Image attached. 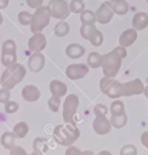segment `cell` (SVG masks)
I'll return each instance as SVG.
<instances>
[{"instance_id": "obj_1", "label": "cell", "mask_w": 148, "mask_h": 155, "mask_svg": "<svg viewBox=\"0 0 148 155\" xmlns=\"http://www.w3.org/2000/svg\"><path fill=\"white\" fill-rule=\"evenodd\" d=\"M126 56V50L123 46H118L113 48L110 52L102 56V69L103 74L107 78H114L120 67H121V59Z\"/></svg>"}, {"instance_id": "obj_2", "label": "cell", "mask_w": 148, "mask_h": 155, "mask_svg": "<svg viewBox=\"0 0 148 155\" xmlns=\"http://www.w3.org/2000/svg\"><path fill=\"white\" fill-rule=\"evenodd\" d=\"M25 76V67L16 63L13 65L6 67L4 70L1 78H0V85L7 90H12L16 85H18Z\"/></svg>"}, {"instance_id": "obj_3", "label": "cell", "mask_w": 148, "mask_h": 155, "mask_svg": "<svg viewBox=\"0 0 148 155\" xmlns=\"http://www.w3.org/2000/svg\"><path fill=\"white\" fill-rule=\"evenodd\" d=\"M79 130L74 124H66L58 125L53 130V139L61 144L69 147L79 138Z\"/></svg>"}, {"instance_id": "obj_4", "label": "cell", "mask_w": 148, "mask_h": 155, "mask_svg": "<svg viewBox=\"0 0 148 155\" xmlns=\"http://www.w3.org/2000/svg\"><path fill=\"white\" fill-rule=\"evenodd\" d=\"M93 111L96 114V119L93 121V130L97 134H107L110 132L112 124L110 120L107 119V113L108 108L103 104H97L93 108Z\"/></svg>"}, {"instance_id": "obj_5", "label": "cell", "mask_w": 148, "mask_h": 155, "mask_svg": "<svg viewBox=\"0 0 148 155\" xmlns=\"http://www.w3.org/2000/svg\"><path fill=\"white\" fill-rule=\"evenodd\" d=\"M50 11L47 6H40L35 10V12L32 15V22H30V30L32 33H39L44 28L47 27L50 23Z\"/></svg>"}, {"instance_id": "obj_6", "label": "cell", "mask_w": 148, "mask_h": 155, "mask_svg": "<svg viewBox=\"0 0 148 155\" xmlns=\"http://www.w3.org/2000/svg\"><path fill=\"white\" fill-rule=\"evenodd\" d=\"M101 91L109 98H119L123 96V82H119L116 80H113V78H102L99 81Z\"/></svg>"}, {"instance_id": "obj_7", "label": "cell", "mask_w": 148, "mask_h": 155, "mask_svg": "<svg viewBox=\"0 0 148 155\" xmlns=\"http://www.w3.org/2000/svg\"><path fill=\"white\" fill-rule=\"evenodd\" d=\"M79 107V97L76 94L67 96L66 101L63 102V121L66 124H74L75 122V114Z\"/></svg>"}, {"instance_id": "obj_8", "label": "cell", "mask_w": 148, "mask_h": 155, "mask_svg": "<svg viewBox=\"0 0 148 155\" xmlns=\"http://www.w3.org/2000/svg\"><path fill=\"white\" fill-rule=\"evenodd\" d=\"M47 7H49L51 17L61 19V21L68 18V16L70 13L69 5L67 4L66 0H50Z\"/></svg>"}, {"instance_id": "obj_9", "label": "cell", "mask_w": 148, "mask_h": 155, "mask_svg": "<svg viewBox=\"0 0 148 155\" xmlns=\"http://www.w3.org/2000/svg\"><path fill=\"white\" fill-rule=\"evenodd\" d=\"M89 73V67L86 64H70L66 69V75L70 80L82 79Z\"/></svg>"}, {"instance_id": "obj_10", "label": "cell", "mask_w": 148, "mask_h": 155, "mask_svg": "<svg viewBox=\"0 0 148 155\" xmlns=\"http://www.w3.org/2000/svg\"><path fill=\"white\" fill-rule=\"evenodd\" d=\"M46 46V38L41 31L34 33L29 39H28V48L32 52H41Z\"/></svg>"}, {"instance_id": "obj_11", "label": "cell", "mask_w": 148, "mask_h": 155, "mask_svg": "<svg viewBox=\"0 0 148 155\" xmlns=\"http://www.w3.org/2000/svg\"><path fill=\"white\" fill-rule=\"evenodd\" d=\"M143 90H144V86L140 79H135L132 81L123 84V96L125 97L133 96V94H141L143 93Z\"/></svg>"}, {"instance_id": "obj_12", "label": "cell", "mask_w": 148, "mask_h": 155, "mask_svg": "<svg viewBox=\"0 0 148 155\" xmlns=\"http://www.w3.org/2000/svg\"><path fill=\"white\" fill-rule=\"evenodd\" d=\"M113 15H114L113 10L110 8V6L108 5V2L106 1V2H103L98 7V10L96 12V21L98 23H101V24H107V23H109L112 21Z\"/></svg>"}, {"instance_id": "obj_13", "label": "cell", "mask_w": 148, "mask_h": 155, "mask_svg": "<svg viewBox=\"0 0 148 155\" xmlns=\"http://www.w3.org/2000/svg\"><path fill=\"white\" fill-rule=\"evenodd\" d=\"M45 67V56L41 52H33L28 58V68L33 73H39Z\"/></svg>"}, {"instance_id": "obj_14", "label": "cell", "mask_w": 148, "mask_h": 155, "mask_svg": "<svg viewBox=\"0 0 148 155\" xmlns=\"http://www.w3.org/2000/svg\"><path fill=\"white\" fill-rule=\"evenodd\" d=\"M22 98L29 103L36 102L40 98V90L35 85H25L22 88Z\"/></svg>"}, {"instance_id": "obj_15", "label": "cell", "mask_w": 148, "mask_h": 155, "mask_svg": "<svg viewBox=\"0 0 148 155\" xmlns=\"http://www.w3.org/2000/svg\"><path fill=\"white\" fill-rule=\"evenodd\" d=\"M137 39V30L135 28L131 29H126L125 31H123V34L119 38V45L123 47H127L131 46Z\"/></svg>"}, {"instance_id": "obj_16", "label": "cell", "mask_w": 148, "mask_h": 155, "mask_svg": "<svg viewBox=\"0 0 148 155\" xmlns=\"http://www.w3.org/2000/svg\"><path fill=\"white\" fill-rule=\"evenodd\" d=\"M50 92L52 96L61 98L67 93V85L59 80H52L50 82Z\"/></svg>"}, {"instance_id": "obj_17", "label": "cell", "mask_w": 148, "mask_h": 155, "mask_svg": "<svg viewBox=\"0 0 148 155\" xmlns=\"http://www.w3.org/2000/svg\"><path fill=\"white\" fill-rule=\"evenodd\" d=\"M148 25V13L137 12L132 18V27L136 30H142Z\"/></svg>"}, {"instance_id": "obj_18", "label": "cell", "mask_w": 148, "mask_h": 155, "mask_svg": "<svg viewBox=\"0 0 148 155\" xmlns=\"http://www.w3.org/2000/svg\"><path fill=\"white\" fill-rule=\"evenodd\" d=\"M66 53H67V56L69 58L76 59V58H80L85 53V48L80 44H70V45L67 46Z\"/></svg>"}, {"instance_id": "obj_19", "label": "cell", "mask_w": 148, "mask_h": 155, "mask_svg": "<svg viewBox=\"0 0 148 155\" xmlns=\"http://www.w3.org/2000/svg\"><path fill=\"white\" fill-rule=\"evenodd\" d=\"M107 2L110 6V8L113 10V12L116 13V15L123 16V15H126L127 11H129V5H127V2L125 0H120V1H115V2L107 1Z\"/></svg>"}, {"instance_id": "obj_20", "label": "cell", "mask_w": 148, "mask_h": 155, "mask_svg": "<svg viewBox=\"0 0 148 155\" xmlns=\"http://www.w3.org/2000/svg\"><path fill=\"white\" fill-rule=\"evenodd\" d=\"M109 120H110V124H112L113 127H115V128H121V127H124V126L126 125V122H127V115H126L125 111H124V113H120V114H114V115L110 116Z\"/></svg>"}, {"instance_id": "obj_21", "label": "cell", "mask_w": 148, "mask_h": 155, "mask_svg": "<svg viewBox=\"0 0 148 155\" xmlns=\"http://www.w3.org/2000/svg\"><path fill=\"white\" fill-rule=\"evenodd\" d=\"M29 131V126L27 122L24 121H19L13 126V134L16 136V138H24L28 134Z\"/></svg>"}, {"instance_id": "obj_22", "label": "cell", "mask_w": 148, "mask_h": 155, "mask_svg": "<svg viewBox=\"0 0 148 155\" xmlns=\"http://www.w3.org/2000/svg\"><path fill=\"white\" fill-rule=\"evenodd\" d=\"M15 140H16V136L13 134V132H5L1 134V138H0L1 145L8 150L15 145Z\"/></svg>"}, {"instance_id": "obj_23", "label": "cell", "mask_w": 148, "mask_h": 155, "mask_svg": "<svg viewBox=\"0 0 148 155\" xmlns=\"http://www.w3.org/2000/svg\"><path fill=\"white\" fill-rule=\"evenodd\" d=\"M33 149L36 154H40L41 153H46L47 151V143H46V139L44 138H40V137H36L33 142Z\"/></svg>"}, {"instance_id": "obj_24", "label": "cell", "mask_w": 148, "mask_h": 155, "mask_svg": "<svg viewBox=\"0 0 148 155\" xmlns=\"http://www.w3.org/2000/svg\"><path fill=\"white\" fill-rule=\"evenodd\" d=\"M87 64L91 68H99L102 67V56L98 52H91L87 57Z\"/></svg>"}, {"instance_id": "obj_25", "label": "cell", "mask_w": 148, "mask_h": 155, "mask_svg": "<svg viewBox=\"0 0 148 155\" xmlns=\"http://www.w3.org/2000/svg\"><path fill=\"white\" fill-rule=\"evenodd\" d=\"M80 21L82 24H93L96 22V13L90 10H85L80 13Z\"/></svg>"}, {"instance_id": "obj_26", "label": "cell", "mask_w": 148, "mask_h": 155, "mask_svg": "<svg viewBox=\"0 0 148 155\" xmlns=\"http://www.w3.org/2000/svg\"><path fill=\"white\" fill-rule=\"evenodd\" d=\"M96 30H97V28L95 27V24H81V27H80V34L86 40H90V38L93 35V33Z\"/></svg>"}, {"instance_id": "obj_27", "label": "cell", "mask_w": 148, "mask_h": 155, "mask_svg": "<svg viewBox=\"0 0 148 155\" xmlns=\"http://www.w3.org/2000/svg\"><path fill=\"white\" fill-rule=\"evenodd\" d=\"M69 33V24L64 21H61L58 22L56 25H55V34L59 38L62 36H66L67 34Z\"/></svg>"}, {"instance_id": "obj_28", "label": "cell", "mask_w": 148, "mask_h": 155, "mask_svg": "<svg viewBox=\"0 0 148 155\" xmlns=\"http://www.w3.org/2000/svg\"><path fill=\"white\" fill-rule=\"evenodd\" d=\"M16 50H17V46H16L15 40L7 39V40H5L2 42L1 53H16Z\"/></svg>"}, {"instance_id": "obj_29", "label": "cell", "mask_w": 148, "mask_h": 155, "mask_svg": "<svg viewBox=\"0 0 148 155\" xmlns=\"http://www.w3.org/2000/svg\"><path fill=\"white\" fill-rule=\"evenodd\" d=\"M1 63L5 67H10L17 63V54L16 53H1Z\"/></svg>"}, {"instance_id": "obj_30", "label": "cell", "mask_w": 148, "mask_h": 155, "mask_svg": "<svg viewBox=\"0 0 148 155\" xmlns=\"http://www.w3.org/2000/svg\"><path fill=\"white\" fill-rule=\"evenodd\" d=\"M69 10L74 13H81L85 11V4L82 0H72L69 4Z\"/></svg>"}, {"instance_id": "obj_31", "label": "cell", "mask_w": 148, "mask_h": 155, "mask_svg": "<svg viewBox=\"0 0 148 155\" xmlns=\"http://www.w3.org/2000/svg\"><path fill=\"white\" fill-rule=\"evenodd\" d=\"M47 105L52 113H57L59 109V105H61V98L56 97V96H51L47 101Z\"/></svg>"}, {"instance_id": "obj_32", "label": "cell", "mask_w": 148, "mask_h": 155, "mask_svg": "<svg viewBox=\"0 0 148 155\" xmlns=\"http://www.w3.org/2000/svg\"><path fill=\"white\" fill-rule=\"evenodd\" d=\"M66 155H93V153L91 150H79L76 147H73V145H69L68 149L66 150Z\"/></svg>"}, {"instance_id": "obj_33", "label": "cell", "mask_w": 148, "mask_h": 155, "mask_svg": "<svg viewBox=\"0 0 148 155\" xmlns=\"http://www.w3.org/2000/svg\"><path fill=\"white\" fill-rule=\"evenodd\" d=\"M18 22L22 25H28L32 22V15L28 11H21L18 13Z\"/></svg>"}, {"instance_id": "obj_34", "label": "cell", "mask_w": 148, "mask_h": 155, "mask_svg": "<svg viewBox=\"0 0 148 155\" xmlns=\"http://www.w3.org/2000/svg\"><path fill=\"white\" fill-rule=\"evenodd\" d=\"M125 109H124V103L120 102V101H114L112 104H110V114L114 115V114H120V113H124Z\"/></svg>"}, {"instance_id": "obj_35", "label": "cell", "mask_w": 148, "mask_h": 155, "mask_svg": "<svg viewBox=\"0 0 148 155\" xmlns=\"http://www.w3.org/2000/svg\"><path fill=\"white\" fill-rule=\"evenodd\" d=\"M90 42L93 45V46H101L102 42H103V35L99 30H96L93 33V35L90 38Z\"/></svg>"}, {"instance_id": "obj_36", "label": "cell", "mask_w": 148, "mask_h": 155, "mask_svg": "<svg viewBox=\"0 0 148 155\" xmlns=\"http://www.w3.org/2000/svg\"><path fill=\"white\" fill-rule=\"evenodd\" d=\"M18 108H19V105L15 101H8L5 103V111L7 114H15L18 110Z\"/></svg>"}, {"instance_id": "obj_37", "label": "cell", "mask_w": 148, "mask_h": 155, "mask_svg": "<svg viewBox=\"0 0 148 155\" xmlns=\"http://www.w3.org/2000/svg\"><path fill=\"white\" fill-rule=\"evenodd\" d=\"M120 155H137V149L132 144H126L121 148Z\"/></svg>"}, {"instance_id": "obj_38", "label": "cell", "mask_w": 148, "mask_h": 155, "mask_svg": "<svg viewBox=\"0 0 148 155\" xmlns=\"http://www.w3.org/2000/svg\"><path fill=\"white\" fill-rule=\"evenodd\" d=\"M10 90L5 88V87H1L0 88V103H6L10 101Z\"/></svg>"}, {"instance_id": "obj_39", "label": "cell", "mask_w": 148, "mask_h": 155, "mask_svg": "<svg viewBox=\"0 0 148 155\" xmlns=\"http://www.w3.org/2000/svg\"><path fill=\"white\" fill-rule=\"evenodd\" d=\"M10 155H28V153L25 151L24 148H22L19 145H13L10 149Z\"/></svg>"}, {"instance_id": "obj_40", "label": "cell", "mask_w": 148, "mask_h": 155, "mask_svg": "<svg viewBox=\"0 0 148 155\" xmlns=\"http://www.w3.org/2000/svg\"><path fill=\"white\" fill-rule=\"evenodd\" d=\"M25 2H27V5H28L29 7H32V8H38V7L42 6L44 0H25Z\"/></svg>"}, {"instance_id": "obj_41", "label": "cell", "mask_w": 148, "mask_h": 155, "mask_svg": "<svg viewBox=\"0 0 148 155\" xmlns=\"http://www.w3.org/2000/svg\"><path fill=\"white\" fill-rule=\"evenodd\" d=\"M141 142H142V144L148 149V131L142 133V136H141Z\"/></svg>"}, {"instance_id": "obj_42", "label": "cell", "mask_w": 148, "mask_h": 155, "mask_svg": "<svg viewBox=\"0 0 148 155\" xmlns=\"http://www.w3.org/2000/svg\"><path fill=\"white\" fill-rule=\"evenodd\" d=\"M8 1H10V0H0V10L6 8L7 5H8Z\"/></svg>"}, {"instance_id": "obj_43", "label": "cell", "mask_w": 148, "mask_h": 155, "mask_svg": "<svg viewBox=\"0 0 148 155\" xmlns=\"http://www.w3.org/2000/svg\"><path fill=\"white\" fill-rule=\"evenodd\" d=\"M97 155H113L112 153H109L108 150H102V151H99Z\"/></svg>"}, {"instance_id": "obj_44", "label": "cell", "mask_w": 148, "mask_h": 155, "mask_svg": "<svg viewBox=\"0 0 148 155\" xmlns=\"http://www.w3.org/2000/svg\"><path fill=\"white\" fill-rule=\"evenodd\" d=\"M143 93H144V96H146V97H147V99H148V86H147V87H144Z\"/></svg>"}, {"instance_id": "obj_45", "label": "cell", "mask_w": 148, "mask_h": 155, "mask_svg": "<svg viewBox=\"0 0 148 155\" xmlns=\"http://www.w3.org/2000/svg\"><path fill=\"white\" fill-rule=\"evenodd\" d=\"M2 22H4V18H2V15H1V12H0V25L2 24Z\"/></svg>"}, {"instance_id": "obj_46", "label": "cell", "mask_w": 148, "mask_h": 155, "mask_svg": "<svg viewBox=\"0 0 148 155\" xmlns=\"http://www.w3.org/2000/svg\"><path fill=\"white\" fill-rule=\"evenodd\" d=\"M112 2H115V1H120V0H110Z\"/></svg>"}, {"instance_id": "obj_47", "label": "cell", "mask_w": 148, "mask_h": 155, "mask_svg": "<svg viewBox=\"0 0 148 155\" xmlns=\"http://www.w3.org/2000/svg\"><path fill=\"white\" fill-rule=\"evenodd\" d=\"M33 155H39V154H36V153H35V154H33Z\"/></svg>"}, {"instance_id": "obj_48", "label": "cell", "mask_w": 148, "mask_h": 155, "mask_svg": "<svg viewBox=\"0 0 148 155\" xmlns=\"http://www.w3.org/2000/svg\"><path fill=\"white\" fill-rule=\"evenodd\" d=\"M147 155H148V154H147Z\"/></svg>"}]
</instances>
